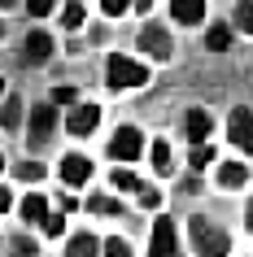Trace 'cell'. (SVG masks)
Wrapping results in <instances>:
<instances>
[{
	"instance_id": "1",
	"label": "cell",
	"mask_w": 253,
	"mask_h": 257,
	"mask_svg": "<svg viewBox=\"0 0 253 257\" xmlns=\"http://www.w3.org/2000/svg\"><path fill=\"white\" fill-rule=\"evenodd\" d=\"M192 244H197L201 257H227V253H231V240L214 227L210 218H201V214L192 218Z\"/></svg>"
},
{
	"instance_id": "2",
	"label": "cell",
	"mask_w": 253,
	"mask_h": 257,
	"mask_svg": "<svg viewBox=\"0 0 253 257\" xmlns=\"http://www.w3.org/2000/svg\"><path fill=\"white\" fill-rule=\"evenodd\" d=\"M109 83H114V87H144L148 70L140 66V61H131V57L114 53V57H109Z\"/></svg>"
},
{
	"instance_id": "3",
	"label": "cell",
	"mask_w": 253,
	"mask_h": 257,
	"mask_svg": "<svg viewBox=\"0 0 253 257\" xmlns=\"http://www.w3.org/2000/svg\"><path fill=\"white\" fill-rule=\"evenodd\" d=\"M140 153H144V136H140L135 126H118L114 140H109V157H114V162H135Z\"/></svg>"
},
{
	"instance_id": "4",
	"label": "cell",
	"mask_w": 253,
	"mask_h": 257,
	"mask_svg": "<svg viewBox=\"0 0 253 257\" xmlns=\"http://www.w3.org/2000/svg\"><path fill=\"white\" fill-rule=\"evenodd\" d=\"M153 257H179V235H175L171 218H157L153 222Z\"/></svg>"
},
{
	"instance_id": "5",
	"label": "cell",
	"mask_w": 253,
	"mask_h": 257,
	"mask_svg": "<svg viewBox=\"0 0 253 257\" xmlns=\"http://www.w3.org/2000/svg\"><path fill=\"white\" fill-rule=\"evenodd\" d=\"M140 44H144V53L157 57V61H166V57H171V35H166V27H157V22H148V27H144Z\"/></svg>"
},
{
	"instance_id": "6",
	"label": "cell",
	"mask_w": 253,
	"mask_h": 257,
	"mask_svg": "<svg viewBox=\"0 0 253 257\" xmlns=\"http://www.w3.org/2000/svg\"><path fill=\"white\" fill-rule=\"evenodd\" d=\"M53 126H57V109L53 105L31 109V140H35V144H44V140L53 136Z\"/></svg>"
},
{
	"instance_id": "7",
	"label": "cell",
	"mask_w": 253,
	"mask_h": 257,
	"mask_svg": "<svg viewBox=\"0 0 253 257\" xmlns=\"http://www.w3.org/2000/svg\"><path fill=\"white\" fill-rule=\"evenodd\" d=\"M96 122H101V109H96V105H79L66 118V126H70V136H92Z\"/></svg>"
},
{
	"instance_id": "8",
	"label": "cell",
	"mask_w": 253,
	"mask_h": 257,
	"mask_svg": "<svg viewBox=\"0 0 253 257\" xmlns=\"http://www.w3.org/2000/svg\"><path fill=\"white\" fill-rule=\"evenodd\" d=\"M61 179H66V183H88V179H92V162L79 157V153L61 157Z\"/></svg>"
},
{
	"instance_id": "9",
	"label": "cell",
	"mask_w": 253,
	"mask_h": 257,
	"mask_svg": "<svg viewBox=\"0 0 253 257\" xmlns=\"http://www.w3.org/2000/svg\"><path fill=\"white\" fill-rule=\"evenodd\" d=\"M231 140H236V149H249L253 144V113L244 105L231 113Z\"/></svg>"
},
{
	"instance_id": "10",
	"label": "cell",
	"mask_w": 253,
	"mask_h": 257,
	"mask_svg": "<svg viewBox=\"0 0 253 257\" xmlns=\"http://www.w3.org/2000/svg\"><path fill=\"white\" fill-rule=\"evenodd\" d=\"M171 14H175V22H184V27H197L201 14H205V0H171Z\"/></svg>"
},
{
	"instance_id": "11",
	"label": "cell",
	"mask_w": 253,
	"mask_h": 257,
	"mask_svg": "<svg viewBox=\"0 0 253 257\" xmlns=\"http://www.w3.org/2000/svg\"><path fill=\"white\" fill-rule=\"evenodd\" d=\"M48 53H53V40H48L44 31L27 35V48H22V61H48Z\"/></svg>"
},
{
	"instance_id": "12",
	"label": "cell",
	"mask_w": 253,
	"mask_h": 257,
	"mask_svg": "<svg viewBox=\"0 0 253 257\" xmlns=\"http://www.w3.org/2000/svg\"><path fill=\"white\" fill-rule=\"evenodd\" d=\"M210 113H205V109H192V113H188V140H192V144H201V140L210 136Z\"/></svg>"
},
{
	"instance_id": "13",
	"label": "cell",
	"mask_w": 253,
	"mask_h": 257,
	"mask_svg": "<svg viewBox=\"0 0 253 257\" xmlns=\"http://www.w3.org/2000/svg\"><path fill=\"white\" fill-rule=\"evenodd\" d=\"M218 183H223V188H244V183H249V166L227 162L223 170H218Z\"/></svg>"
},
{
	"instance_id": "14",
	"label": "cell",
	"mask_w": 253,
	"mask_h": 257,
	"mask_svg": "<svg viewBox=\"0 0 253 257\" xmlns=\"http://www.w3.org/2000/svg\"><path fill=\"white\" fill-rule=\"evenodd\" d=\"M66 257H101V248H96V235H74L66 248Z\"/></svg>"
},
{
	"instance_id": "15",
	"label": "cell",
	"mask_w": 253,
	"mask_h": 257,
	"mask_svg": "<svg viewBox=\"0 0 253 257\" xmlns=\"http://www.w3.org/2000/svg\"><path fill=\"white\" fill-rule=\"evenodd\" d=\"M44 214H48V201H44V196H27V201H22V218H27V222H40Z\"/></svg>"
},
{
	"instance_id": "16",
	"label": "cell",
	"mask_w": 253,
	"mask_h": 257,
	"mask_svg": "<svg viewBox=\"0 0 253 257\" xmlns=\"http://www.w3.org/2000/svg\"><path fill=\"white\" fill-rule=\"evenodd\" d=\"M205 44H210L214 53H227V48H231V31H227V27H210V35H205Z\"/></svg>"
},
{
	"instance_id": "17",
	"label": "cell",
	"mask_w": 253,
	"mask_h": 257,
	"mask_svg": "<svg viewBox=\"0 0 253 257\" xmlns=\"http://www.w3.org/2000/svg\"><path fill=\"white\" fill-rule=\"evenodd\" d=\"M0 122H5V126H18V122H22V100H18V96H9V100H5Z\"/></svg>"
},
{
	"instance_id": "18",
	"label": "cell",
	"mask_w": 253,
	"mask_h": 257,
	"mask_svg": "<svg viewBox=\"0 0 253 257\" xmlns=\"http://www.w3.org/2000/svg\"><path fill=\"white\" fill-rule=\"evenodd\" d=\"M109 183H114L118 192H140V179H135L131 170H114V179H109Z\"/></svg>"
},
{
	"instance_id": "19",
	"label": "cell",
	"mask_w": 253,
	"mask_h": 257,
	"mask_svg": "<svg viewBox=\"0 0 253 257\" xmlns=\"http://www.w3.org/2000/svg\"><path fill=\"white\" fill-rule=\"evenodd\" d=\"M210 162H214V149H210V144H205V140H201L197 149H192V170H205V166H210Z\"/></svg>"
},
{
	"instance_id": "20",
	"label": "cell",
	"mask_w": 253,
	"mask_h": 257,
	"mask_svg": "<svg viewBox=\"0 0 253 257\" xmlns=\"http://www.w3.org/2000/svg\"><path fill=\"white\" fill-rule=\"evenodd\" d=\"M101 257H131V248H127V240H118V235H114V240L101 244Z\"/></svg>"
},
{
	"instance_id": "21",
	"label": "cell",
	"mask_w": 253,
	"mask_h": 257,
	"mask_svg": "<svg viewBox=\"0 0 253 257\" xmlns=\"http://www.w3.org/2000/svg\"><path fill=\"white\" fill-rule=\"evenodd\" d=\"M153 166H157L161 175L171 170V149H166V140H157V144H153Z\"/></svg>"
},
{
	"instance_id": "22",
	"label": "cell",
	"mask_w": 253,
	"mask_h": 257,
	"mask_svg": "<svg viewBox=\"0 0 253 257\" xmlns=\"http://www.w3.org/2000/svg\"><path fill=\"white\" fill-rule=\"evenodd\" d=\"M88 209H92V214H122L118 201H109V196H92V201H88Z\"/></svg>"
},
{
	"instance_id": "23",
	"label": "cell",
	"mask_w": 253,
	"mask_h": 257,
	"mask_svg": "<svg viewBox=\"0 0 253 257\" xmlns=\"http://www.w3.org/2000/svg\"><path fill=\"white\" fill-rule=\"evenodd\" d=\"M236 27L240 31H253V5H249V0H240V5H236Z\"/></svg>"
},
{
	"instance_id": "24",
	"label": "cell",
	"mask_w": 253,
	"mask_h": 257,
	"mask_svg": "<svg viewBox=\"0 0 253 257\" xmlns=\"http://www.w3.org/2000/svg\"><path fill=\"white\" fill-rule=\"evenodd\" d=\"M61 22H66L70 31H79V27H83V5H66V14H61Z\"/></svg>"
},
{
	"instance_id": "25",
	"label": "cell",
	"mask_w": 253,
	"mask_h": 257,
	"mask_svg": "<svg viewBox=\"0 0 253 257\" xmlns=\"http://www.w3.org/2000/svg\"><path fill=\"white\" fill-rule=\"evenodd\" d=\"M18 179H22V183H27V179H44V166L40 162H22L18 166Z\"/></svg>"
},
{
	"instance_id": "26",
	"label": "cell",
	"mask_w": 253,
	"mask_h": 257,
	"mask_svg": "<svg viewBox=\"0 0 253 257\" xmlns=\"http://www.w3.org/2000/svg\"><path fill=\"white\" fill-rule=\"evenodd\" d=\"M53 5H57V0H27V14L44 18V14H53Z\"/></svg>"
},
{
	"instance_id": "27",
	"label": "cell",
	"mask_w": 253,
	"mask_h": 257,
	"mask_svg": "<svg viewBox=\"0 0 253 257\" xmlns=\"http://www.w3.org/2000/svg\"><path fill=\"white\" fill-rule=\"evenodd\" d=\"M40 222H44V231H48V235H61V227H66V218H61V214H57V218H48V214H44Z\"/></svg>"
},
{
	"instance_id": "28",
	"label": "cell",
	"mask_w": 253,
	"mask_h": 257,
	"mask_svg": "<svg viewBox=\"0 0 253 257\" xmlns=\"http://www.w3.org/2000/svg\"><path fill=\"white\" fill-rule=\"evenodd\" d=\"M157 188H140V205H144V209H157Z\"/></svg>"
},
{
	"instance_id": "29",
	"label": "cell",
	"mask_w": 253,
	"mask_h": 257,
	"mask_svg": "<svg viewBox=\"0 0 253 257\" xmlns=\"http://www.w3.org/2000/svg\"><path fill=\"white\" fill-rule=\"evenodd\" d=\"M101 5H105V14H127V9H131V0H101Z\"/></svg>"
},
{
	"instance_id": "30",
	"label": "cell",
	"mask_w": 253,
	"mask_h": 257,
	"mask_svg": "<svg viewBox=\"0 0 253 257\" xmlns=\"http://www.w3.org/2000/svg\"><path fill=\"white\" fill-rule=\"evenodd\" d=\"M74 100V87H53V105H70Z\"/></svg>"
},
{
	"instance_id": "31",
	"label": "cell",
	"mask_w": 253,
	"mask_h": 257,
	"mask_svg": "<svg viewBox=\"0 0 253 257\" xmlns=\"http://www.w3.org/2000/svg\"><path fill=\"white\" fill-rule=\"evenodd\" d=\"M14 257H35V244H31V240H18L14 244Z\"/></svg>"
},
{
	"instance_id": "32",
	"label": "cell",
	"mask_w": 253,
	"mask_h": 257,
	"mask_svg": "<svg viewBox=\"0 0 253 257\" xmlns=\"http://www.w3.org/2000/svg\"><path fill=\"white\" fill-rule=\"evenodd\" d=\"M9 205H14V196H9V192L0 188V214H5V209H9Z\"/></svg>"
},
{
	"instance_id": "33",
	"label": "cell",
	"mask_w": 253,
	"mask_h": 257,
	"mask_svg": "<svg viewBox=\"0 0 253 257\" xmlns=\"http://www.w3.org/2000/svg\"><path fill=\"white\" fill-rule=\"evenodd\" d=\"M0 96H5V79H0Z\"/></svg>"
},
{
	"instance_id": "34",
	"label": "cell",
	"mask_w": 253,
	"mask_h": 257,
	"mask_svg": "<svg viewBox=\"0 0 253 257\" xmlns=\"http://www.w3.org/2000/svg\"><path fill=\"white\" fill-rule=\"evenodd\" d=\"M0 170H5V157H0Z\"/></svg>"
},
{
	"instance_id": "35",
	"label": "cell",
	"mask_w": 253,
	"mask_h": 257,
	"mask_svg": "<svg viewBox=\"0 0 253 257\" xmlns=\"http://www.w3.org/2000/svg\"><path fill=\"white\" fill-rule=\"evenodd\" d=\"M0 35H5V27H0Z\"/></svg>"
}]
</instances>
